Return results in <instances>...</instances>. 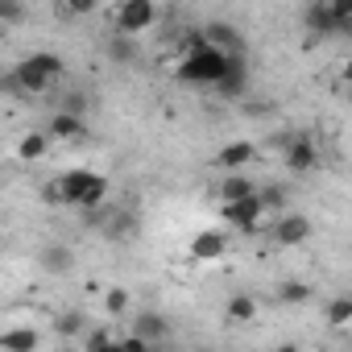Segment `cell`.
<instances>
[{
	"instance_id": "obj_1",
	"label": "cell",
	"mask_w": 352,
	"mask_h": 352,
	"mask_svg": "<svg viewBox=\"0 0 352 352\" xmlns=\"http://www.w3.org/2000/svg\"><path fill=\"white\" fill-rule=\"evenodd\" d=\"M224 67H228V54H224V50L208 46L199 34H191V38H187V58H183V71H179L187 83L216 87V79L224 75Z\"/></svg>"
},
{
	"instance_id": "obj_2",
	"label": "cell",
	"mask_w": 352,
	"mask_h": 352,
	"mask_svg": "<svg viewBox=\"0 0 352 352\" xmlns=\"http://www.w3.org/2000/svg\"><path fill=\"white\" fill-rule=\"evenodd\" d=\"M58 191H63V204H79V208H100L104 195H108V179L96 170H67L58 179Z\"/></svg>"
},
{
	"instance_id": "obj_3",
	"label": "cell",
	"mask_w": 352,
	"mask_h": 352,
	"mask_svg": "<svg viewBox=\"0 0 352 352\" xmlns=\"http://www.w3.org/2000/svg\"><path fill=\"white\" fill-rule=\"evenodd\" d=\"M58 75H63V58H58V54H34V58H25V63L13 71L9 87L38 96V91H46V87H54Z\"/></svg>"
},
{
	"instance_id": "obj_4",
	"label": "cell",
	"mask_w": 352,
	"mask_h": 352,
	"mask_svg": "<svg viewBox=\"0 0 352 352\" xmlns=\"http://www.w3.org/2000/svg\"><path fill=\"white\" fill-rule=\"evenodd\" d=\"M157 21V5L153 0H120L116 9V30L120 34H141Z\"/></svg>"
},
{
	"instance_id": "obj_5",
	"label": "cell",
	"mask_w": 352,
	"mask_h": 352,
	"mask_svg": "<svg viewBox=\"0 0 352 352\" xmlns=\"http://www.w3.org/2000/svg\"><path fill=\"white\" fill-rule=\"evenodd\" d=\"M261 199H257V191L253 195H241V199H228L224 204V220H232L241 232H253L257 228V220H261Z\"/></svg>"
},
{
	"instance_id": "obj_6",
	"label": "cell",
	"mask_w": 352,
	"mask_h": 352,
	"mask_svg": "<svg viewBox=\"0 0 352 352\" xmlns=\"http://www.w3.org/2000/svg\"><path fill=\"white\" fill-rule=\"evenodd\" d=\"M245 83H249V63H245L241 54H228V67H224V75L216 79V91H220V96H241Z\"/></svg>"
},
{
	"instance_id": "obj_7",
	"label": "cell",
	"mask_w": 352,
	"mask_h": 352,
	"mask_svg": "<svg viewBox=\"0 0 352 352\" xmlns=\"http://www.w3.org/2000/svg\"><path fill=\"white\" fill-rule=\"evenodd\" d=\"M199 38H204L208 46H216V50H224V54H241V46H245V42H241V34H236L232 25H224V21H216V25H208V30H204Z\"/></svg>"
},
{
	"instance_id": "obj_8",
	"label": "cell",
	"mask_w": 352,
	"mask_h": 352,
	"mask_svg": "<svg viewBox=\"0 0 352 352\" xmlns=\"http://www.w3.org/2000/svg\"><path fill=\"white\" fill-rule=\"evenodd\" d=\"M286 166H290L294 174H307V170H315V166H319V153H315V145H311L307 137H294V141H290V149H286Z\"/></svg>"
},
{
	"instance_id": "obj_9",
	"label": "cell",
	"mask_w": 352,
	"mask_h": 352,
	"mask_svg": "<svg viewBox=\"0 0 352 352\" xmlns=\"http://www.w3.org/2000/svg\"><path fill=\"white\" fill-rule=\"evenodd\" d=\"M307 236H311L307 216H282L278 228H274V241H278V245H302Z\"/></svg>"
},
{
	"instance_id": "obj_10",
	"label": "cell",
	"mask_w": 352,
	"mask_h": 352,
	"mask_svg": "<svg viewBox=\"0 0 352 352\" xmlns=\"http://www.w3.org/2000/svg\"><path fill=\"white\" fill-rule=\"evenodd\" d=\"M224 249H228V236L216 232V228H212V232H199V236L191 241V253H195L199 261H212V257H220Z\"/></svg>"
},
{
	"instance_id": "obj_11",
	"label": "cell",
	"mask_w": 352,
	"mask_h": 352,
	"mask_svg": "<svg viewBox=\"0 0 352 352\" xmlns=\"http://www.w3.org/2000/svg\"><path fill=\"white\" fill-rule=\"evenodd\" d=\"M307 30H311V34H319V38L340 34V30H336V17H331V9H327V0H319V5H311V9H307Z\"/></svg>"
},
{
	"instance_id": "obj_12",
	"label": "cell",
	"mask_w": 352,
	"mask_h": 352,
	"mask_svg": "<svg viewBox=\"0 0 352 352\" xmlns=\"http://www.w3.org/2000/svg\"><path fill=\"white\" fill-rule=\"evenodd\" d=\"M50 137H54V141H75V137H83V120H79L75 112H58V116L50 120Z\"/></svg>"
},
{
	"instance_id": "obj_13",
	"label": "cell",
	"mask_w": 352,
	"mask_h": 352,
	"mask_svg": "<svg viewBox=\"0 0 352 352\" xmlns=\"http://www.w3.org/2000/svg\"><path fill=\"white\" fill-rule=\"evenodd\" d=\"M249 157H253V145H249V141H232V145H224V149H220V157H216V162H220L224 170H236V166H245Z\"/></svg>"
},
{
	"instance_id": "obj_14",
	"label": "cell",
	"mask_w": 352,
	"mask_h": 352,
	"mask_svg": "<svg viewBox=\"0 0 352 352\" xmlns=\"http://www.w3.org/2000/svg\"><path fill=\"white\" fill-rule=\"evenodd\" d=\"M166 331H170V327H166V319H162V315H153V311H145V315L137 319V336H141V340H149V344H153V340H166Z\"/></svg>"
},
{
	"instance_id": "obj_15",
	"label": "cell",
	"mask_w": 352,
	"mask_h": 352,
	"mask_svg": "<svg viewBox=\"0 0 352 352\" xmlns=\"http://www.w3.org/2000/svg\"><path fill=\"white\" fill-rule=\"evenodd\" d=\"M257 187L245 179V174H228V179L220 183V204H228V199H241V195H253Z\"/></svg>"
},
{
	"instance_id": "obj_16",
	"label": "cell",
	"mask_w": 352,
	"mask_h": 352,
	"mask_svg": "<svg viewBox=\"0 0 352 352\" xmlns=\"http://www.w3.org/2000/svg\"><path fill=\"white\" fill-rule=\"evenodd\" d=\"M46 149H50V133H30V137H21V145H17V153H21L25 162H38Z\"/></svg>"
},
{
	"instance_id": "obj_17",
	"label": "cell",
	"mask_w": 352,
	"mask_h": 352,
	"mask_svg": "<svg viewBox=\"0 0 352 352\" xmlns=\"http://www.w3.org/2000/svg\"><path fill=\"white\" fill-rule=\"evenodd\" d=\"M0 348L30 352V348H38V331H25V327H17V331H5V336H0Z\"/></svg>"
},
{
	"instance_id": "obj_18",
	"label": "cell",
	"mask_w": 352,
	"mask_h": 352,
	"mask_svg": "<svg viewBox=\"0 0 352 352\" xmlns=\"http://www.w3.org/2000/svg\"><path fill=\"white\" fill-rule=\"evenodd\" d=\"M253 315H257V302H253L249 294H236V298L228 302V319H232V323H249Z\"/></svg>"
},
{
	"instance_id": "obj_19",
	"label": "cell",
	"mask_w": 352,
	"mask_h": 352,
	"mask_svg": "<svg viewBox=\"0 0 352 352\" xmlns=\"http://www.w3.org/2000/svg\"><path fill=\"white\" fill-rule=\"evenodd\" d=\"M42 265H46V270H54V274H67V270H71V249H63V245H54V249H46V257H42Z\"/></svg>"
},
{
	"instance_id": "obj_20",
	"label": "cell",
	"mask_w": 352,
	"mask_h": 352,
	"mask_svg": "<svg viewBox=\"0 0 352 352\" xmlns=\"http://www.w3.org/2000/svg\"><path fill=\"white\" fill-rule=\"evenodd\" d=\"M327 9L336 17V30L348 34V25H352V0H327Z\"/></svg>"
},
{
	"instance_id": "obj_21",
	"label": "cell",
	"mask_w": 352,
	"mask_h": 352,
	"mask_svg": "<svg viewBox=\"0 0 352 352\" xmlns=\"http://www.w3.org/2000/svg\"><path fill=\"white\" fill-rule=\"evenodd\" d=\"M348 319H352V298H336V302L327 307V323H331V327H344Z\"/></svg>"
},
{
	"instance_id": "obj_22",
	"label": "cell",
	"mask_w": 352,
	"mask_h": 352,
	"mask_svg": "<svg viewBox=\"0 0 352 352\" xmlns=\"http://www.w3.org/2000/svg\"><path fill=\"white\" fill-rule=\"evenodd\" d=\"M58 9H63L67 17H87V13L96 9V0H58Z\"/></svg>"
},
{
	"instance_id": "obj_23",
	"label": "cell",
	"mask_w": 352,
	"mask_h": 352,
	"mask_svg": "<svg viewBox=\"0 0 352 352\" xmlns=\"http://www.w3.org/2000/svg\"><path fill=\"white\" fill-rule=\"evenodd\" d=\"M282 302H302V298H311V290L302 286V282H282Z\"/></svg>"
},
{
	"instance_id": "obj_24",
	"label": "cell",
	"mask_w": 352,
	"mask_h": 352,
	"mask_svg": "<svg viewBox=\"0 0 352 352\" xmlns=\"http://www.w3.org/2000/svg\"><path fill=\"white\" fill-rule=\"evenodd\" d=\"M112 348H116V352H145V348H149V340H141V336L133 331V336H124V340L116 336V344H112Z\"/></svg>"
},
{
	"instance_id": "obj_25",
	"label": "cell",
	"mask_w": 352,
	"mask_h": 352,
	"mask_svg": "<svg viewBox=\"0 0 352 352\" xmlns=\"http://www.w3.org/2000/svg\"><path fill=\"white\" fill-rule=\"evenodd\" d=\"M0 21H25L21 0H0Z\"/></svg>"
},
{
	"instance_id": "obj_26",
	"label": "cell",
	"mask_w": 352,
	"mask_h": 352,
	"mask_svg": "<svg viewBox=\"0 0 352 352\" xmlns=\"http://www.w3.org/2000/svg\"><path fill=\"white\" fill-rule=\"evenodd\" d=\"M104 307H108L112 315H120V311L129 307V294H124V290H108V298H104Z\"/></svg>"
},
{
	"instance_id": "obj_27",
	"label": "cell",
	"mask_w": 352,
	"mask_h": 352,
	"mask_svg": "<svg viewBox=\"0 0 352 352\" xmlns=\"http://www.w3.org/2000/svg\"><path fill=\"white\" fill-rule=\"evenodd\" d=\"M112 344H116V336H108V331H91V336H87V348H91V352L112 348Z\"/></svg>"
},
{
	"instance_id": "obj_28",
	"label": "cell",
	"mask_w": 352,
	"mask_h": 352,
	"mask_svg": "<svg viewBox=\"0 0 352 352\" xmlns=\"http://www.w3.org/2000/svg\"><path fill=\"white\" fill-rule=\"evenodd\" d=\"M257 199H261V208H282V191H278V187H270V191H261Z\"/></svg>"
},
{
	"instance_id": "obj_29",
	"label": "cell",
	"mask_w": 352,
	"mask_h": 352,
	"mask_svg": "<svg viewBox=\"0 0 352 352\" xmlns=\"http://www.w3.org/2000/svg\"><path fill=\"white\" fill-rule=\"evenodd\" d=\"M58 327H63L67 336H75V331L83 327V315H63V323H58Z\"/></svg>"
},
{
	"instance_id": "obj_30",
	"label": "cell",
	"mask_w": 352,
	"mask_h": 352,
	"mask_svg": "<svg viewBox=\"0 0 352 352\" xmlns=\"http://www.w3.org/2000/svg\"><path fill=\"white\" fill-rule=\"evenodd\" d=\"M42 199H46V204H63V191H58V183H46V187H42Z\"/></svg>"
},
{
	"instance_id": "obj_31",
	"label": "cell",
	"mask_w": 352,
	"mask_h": 352,
	"mask_svg": "<svg viewBox=\"0 0 352 352\" xmlns=\"http://www.w3.org/2000/svg\"><path fill=\"white\" fill-rule=\"evenodd\" d=\"M112 58H133V46L129 42H112Z\"/></svg>"
}]
</instances>
